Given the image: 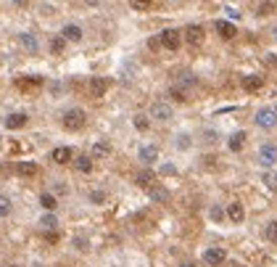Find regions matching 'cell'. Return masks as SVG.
I'll return each instance as SVG.
<instances>
[{
  "label": "cell",
  "instance_id": "obj_1",
  "mask_svg": "<svg viewBox=\"0 0 277 267\" xmlns=\"http://www.w3.org/2000/svg\"><path fill=\"white\" fill-rule=\"evenodd\" d=\"M85 122H87V114H85L82 109H69V111L64 114V127H66V130H72V132L82 130Z\"/></svg>",
  "mask_w": 277,
  "mask_h": 267
},
{
  "label": "cell",
  "instance_id": "obj_2",
  "mask_svg": "<svg viewBox=\"0 0 277 267\" xmlns=\"http://www.w3.org/2000/svg\"><path fill=\"white\" fill-rule=\"evenodd\" d=\"M180 42H182V32L175 29V27L164 29V32H161V37H158V45H164L167 51H177Z\"/></svg>",
  "mask_w": 277,
  "mask_h": 267
},
{
  "label": "cell",
  "instance_id": "obj_3",
  "mask_svg": "<svg viewBox=\"0 0 277 267\" xmlns=\"http://www.w3.org/2000/svg\"><path fill=\"white\" fill-rule=\"evenodd\" d=\"M172 117H175V109H172L169 103L156 101L153 106H151V119H156V122H169Z\"/></svg>",
  "mask_w": 277,
  "mask_h": 267
},
{
  "label": "cell",
  "instance_id": "obj_4",
  "mask_svg": "<svg viewBox=\"0 0 277 267\" xmlns=\"http://www.w3.org/2000/svg\"><path fill=\"white\" fill-rule=\"evenodd\" d=\"M253 122H256L261 130H272V127L277 124V114H274V109H259Z\"/></svg>",
  "mask_w": 277,
  "mask_h": 267
},
{
  "label": "cell",
  "instance_id": "obj_5",
  "mask_svg": "<svg viewBox=\"0 0 277 267\" xmlns=\"http://www.w3.org/2000/svg\"><path fill=\"white\" fill-rule=\"evenodd\" d=\"M227 259V251L222 246H211V249H206L203 251V262L209 264V267H216V264H222Z\"/></svg>",
  "mask_w": 277,
  "mask_h": 267
},
{
  "label": "cell",
  "instance_id": "obj_6",
  "mask_svg": "<svg viewBox=\"0 0 277 267\" xmlns=\"http://www.w3.org/2000/svg\"><path fill=\"white\" fill-rule=\"evenodd\" d=\"M87 90H90L92 98H103V96H106V90H108V79L106 77H90Z\"/></svg>",
  "mask_w": 277,
  "mask_h": 267
},
{
  "label": "cell",
  "instance_id": "obj_7",
  "mask_svg": "<svg viewBox=\"0 0 277 267\" xmlns=\"http://www.w3.org/2000/svg\"><path fill=\"white\" fill-rule=\"evenodd\" d=\"M182 37L188 40L190 45H201V42L206 40V32H203V27H201V24H190L188 29L182 32Z\"/></svg>",
  "mask_w": 277,
  "mask_h": 267
},
{
  "label": "cell",
  "instance_id": "obj_8",
  "mask_svg": "<svg viewBox=\"0 0 277 267\" xmlns=\"http://www.w3.org/2000/svg\"><path fill=\"white\" fill-rule=\"evenodd\" d=\"M274 161H277V146H272V143L261 146L259 148V164L261 167H272Z\"/></svg>",
  "mask_w": 277,
  "mask_h": 267
},
{
  "label": "cell",
  "instance_id": "obj_9",
  "mask_svg": "<svg viewBox=\"0 0 277 267\" xmlns=\"http://www.w3.org/2000/svg\"><path fill=\"white\" fill-rule=\"evenodd\" d=\"M148 199H151L153 204H167L169 201V191L161 188V185H151V188H148Z\"/></svg>",
  "mask_w": 277,
  "mask_h": 267
},
{
  "label": "cell",
  "instance_id": "obj_10",
  "mask_svg": "<svg viewBox=\"0 0 277 267\" xmlns=\"http://www.w3.org/2000/svg\"><path fill=\"white\" fill-rule=\"evenodd\" d=\"M61 37H64L66 42H79V40H82V27H77V24H66V27L61 29Z\"/></svg>",
  "mask_w": 277,
  "mask_h": 267
},
{
  "label": "cell",
  "instance_id": "obj_11",
  "mask_svg": "<svg viewBox=\"0 0 277 267\" xmlns=\"http://www.w3.org/2000/svg\"><path fill=\"white\" fill-rule=\"evenodd\" d=\"M214 29H216L219 37H225V40H233L235 34H238V32H235V27L230 24V21H225V19H219L216 24H214Z\"/></svg>",
  "mask_w": 277,
  "mask_h": 267
},
{
  "label": "cell",
  "instance_id": "obj_12",
  "mask_svg": "<svg viewBox=\"0 0 277 267\" xmlns=\"http://www.w3.org/2000/svg\"><path fill=\"white\" fill-rule=\"evenodd\" d=\"M106 156H111V146H108L106 141L92 143V148H90V159H106Z\"/></svg>",
  "mask_w": 277,
  "mask_h": 267
},
{
  "label": "cell",
  "instance_id": "obj_13",
  "mask_svg": "<svg viewBox=\"0 0 277 267\" xmlns=\"http://www.w3.org/2000/svg\"><path fill=\"white\" fill-rule=\"evenodd\" d=\"M227 217L233 219V223H243V219H246V209H243V204H240V201H233V204L227 206Z\"/></svg>",
  "mask_w": 277,
  "mask_h": 267
},
{
  "label": "cell",
  "instance_id": "obj_14",
  "mask_svg": "<svg viewBox=\"0 0 277 267\" xmlns=\"http://www.w3.org/2000/svg\"><path fill=\"white\" fill-rule=\"evenodd\" d=\"M261 85H264V77H259V74L243 77V90L246 93H256V90H261Z\"/></svg>",
  "mask_w": 277,
  "mask_h": 267
},
{
  "label": "cell",
  "instance_id": "obj_15",
  "mask_svg": "<svg viewBox=\"0 0 277 267\" xmlns=\"http://www.w3.org/2000/svg\"><path fill=\"white\" fill-rule=\"evenodd\" d=\"M27 114H8V117H6V127H8V130H21V127H24L27 124Z\"/></svg>",
  "mask_w": 277,
  "mask_h": 267
},
{
  "label": "cell",
  "instance_id": "obj_16",
  "mask_svg": "<svg viewBox=\"0 0 277 267\" xmlns=\"http://www.w3.org/2000/svg\"><path fill=\"white\" fill-rule=\"evenodd\" d=\"M53 161L56 164H69L72 161V148H66V146H59V148H53Z\"/></svg>",
  "mask_w": 277,
  "mask_h": 267
},
{
  "label": "cell",
  "instance_id": "obj_17",
  "mask_svg": "<svg viewBox=\"0 0 277 267\" xmlns=\"http://www.w3.org/2000/svg\"><path fill=\"white\" fill-rule=\"evenodd\" d=\"M16 172L21 177H32V175H37V164H34V161H19Z\"/></svg>",
  "mask_w": 277,
  "mask_h": 267
},
{
  "label": "cell",
  "instance_id": "obj_18",
  "mask_svg": "<svg viewBox=\"0 0 277 267\" xmlns=\"http://www.w3.org/2000/svg\"><path fill=\"white\" fill-rule=\"evenodd\" d=\"M19 40H21V45H24V48L29 51V53H37V37H34V34H29V32H24V34H19Z\"/></svg>",
  "mask_w": 277,
  "mask_h": 267
},
{
  "label": "cell",
  "instance_id": "obj_19",
  "mask_svg": "<svg viewBox=\"0 0 277 267\" xmlns=\"http://www.w3.org/2000/svg\"><path fill=\"white\" fill-rule=\"evenodd\" d=\"M137 185H143V188H151V185H153V180H156V175H153V172L151 169H143V172H137Z\"/></svg>",
  "mask_w": 277,
  "mask_h": 267
},
{
  "label": "cell",
  "instance_id": "obj_20",
  "mask_svg": "<svg viewBox=\"0 0 277 267\" xmlns=\"http://www.w3.org/2000/svg\"><path fill=\"white\" fill-rule=\"evenodd\" d=\"M246 138H248V135H246L243 130L235 132L233 138H230V143H227V146H230V151H240V148H243V143H246Z\"/></svg>",
  "mask_w": 277,
  "mask_h": 267
},
{
  "label": "cell",
  "instance_id": "obj_21",
  "mask_svg": "<svg viewBox=\"0 0 277 267\" xmlns=\"http://www.w3.org/2000/svg\"><path fill=\"white\" fill-rule=\"evenodd\" d=\"M156 159H158V148H156V146L140 148V161H156Z\"/></svg>",
  "mask_w": 277,
  "mask_h": 267
},
{
  "label": "cell",
  "instance_id": "obj_22",
  "mask_svg": "<svg viewBox=\"0 0 277 267\" xmlns=\"http://www.w3.org/2000/svg\"><path fill=\"white\" fill-rule=\"evenodd\" d=\"M74 167H77L79 172H85V175H87V172L92 169V159H90V156H77V161H74Z\"/></svg>",
  "mask_w": 277,
  "mask_h": 267
},
{
  "label": "cell",
  "instance_id": "obj_23",
  "mask_svg": "<svg viewBox=\"0 0 277 267\" xmlns=\"http://www.w3.org/2000/svg\"><path fill=\"white\" fill-rule=\"evenodd\" d=\"M40 204L48 209V212H53V209L59 206V201H56V196H53V193H42V196H40Z\"/></svg>",
  "mask_w": 277,
  "mask_h": 267
},
{
  "label": "cell",
  "instance_id": "obj_24",
  "mask_svg": "<svg viewBox=\"0 0 277 267\" xmlns=\"http://www.w3.org/2000/svg\"><path fill=\"white\" fill-rule=\"evenodd\" d=\"M64 48H66V40H64V37H53V40H50V53H53V56H61Z\"/></svg>",
  "mask_w": 277,
  "mask_h": 267
},
{
  "label": "cell",
  "instance_id": "obj_25",
  "mask_svg": "<svg viewBox=\"0 0 277 267\" xmlns=\"http://www.w3.org/2000/svg\"><path fill=\"white\" fill-rule=\"evenodd\" d=\"M132 124H135L137 130H140V132H145L148 127H151V122H148V117H145V114H135V119H132Z\"/></svg>",
  "mask_w": 277,
  "mask_h": 267
},
{
  "label": "cell",
  "instance_id": "obj_26",
  "mask_svg": "<svg viewBox=\"0 0 277 267\" xmlns=\"http://www.w3.org/2000/svg\"><path fill=\"white\" fill-rule=\"evenodd\" d=\"M40 225H42L45 230H50V233H53L56 225H59V219H56V214H45V217L40 219Z\"/></svg>",
  "mask_w": 277,
  "mask_h": 267
},
{
  "label": "cell",
  "instance_id": "obj_27",
  "mask_svg": "<svg viewBox=\"0 0 277 267\" xmlns=\"http://www.w3.org/2000/svg\"><path fill=\"white\" fill-rule=\"evenodd\" d=\"M264 185H267L269 191H277V172H264Z\"/></svg>",
  "mask_w": 277,
  "mask_h": 267
},
{
  "label": "cell",
  "instance_id": "obj_28",
  "mask_svg": "<svg viewBox=\"0 0 277 267\" xmlns=\"http://www.w3.org/2000/svg\"><path fill=\"white\" fill-rule=\"evenodd\" d=\"M264 236H267V241L277 243V219H272V223H267V230H264Z\"/></svg>",
  "mask_w": 277,
  "mask_h": 267
},
{
  "label": "cell",
  "instance_id": "obj_29",
  "mask_svg": "<svg viewBox=\"0 0 277 267\" xmlns=\"http://www.w3.org/2000/svg\"><path fill=\"white\" fill-rule=\"evenodd\" d=\"M256 11H259L261 16H269V14H274V11H277V3H259Z\"/></svg>",
  "mask_w": 277,
  "mask_h": 267
},
{
  "label": "cell",
  "instance_id": "obj_30",
  "mask_svg": "<svg viewBox=\"0 0 277 267\" xmlns=\"http://www.w3.org/2000/svg\"><path fill=\"white\" fill-rule=\"evenodd\" d=\"M8 214H11V199L0 196V217H8Z\"/></svg>",
  "mask_w": 277,
  "mask_h": 267
},
{
  "label": "cell",
  "instance_id": "obj_31",
  "mask_svg": "<svg viewBox=\"0 0 277 267\" xmlns=\"http://www.w3.org/2000/svg\"><path fill=\"white\" fill-rule=\"evenodd\" d=\"M172 98H175V101H180V103H185V101H188V93H182L180 87H175V85H172Z\"/></svg>",
  "mask_w": 277,
  "mask_h": 267
},
{
  "label": "cell",
  "instance_id": "obj_32",
  "mask_svg": "<svg viewBox=\"0 0 277 267\" xmlns=\"http://www.w3.org/2000/svg\"><path fill=\"white\" fill-rule=\"evenodd\" d=\"M209 217L214 219V223H219V219L225 217V209H222V206H211V212H209Z\"/></svg>",
  "mask_w": 277,
  "mask_h": 267
},
{
  "label": "cell",
  "instance_id": "obj_33",
  "mask_svg": "<svg viewBox=\"0 0 277 267\" xmlns=\"http://www.w3.org/2000/svg\"><path fill=\"white\" fill-rule=\"evenodd\" d=\"M177 148H182V151H185V148H190V135H185V132L177 135Z\"/></svg>",
  "mask_w": 277,
  "mask_h": 267
},
{
  "label": "cell",
  "instance_id": "obj_34",
  "mask_svg": "<svg viewBox=\"0 0 277 267\" xmlns=\"http://www.w3.org/2000/svg\"><path fill=\"white\" fill-rule=\"evenodd\" d=\"M90 201L92 204H103V201H106V193H103V191H92L90 193Z\"/></svg>",
  "mask_w": 277,
  "mask_h": 267
},
{
  "label": "cell",
  "instance_id": "obj_35",
  "mask_svg": "<svg viewBox=\"0 0 277 267\" xmlns=\"http://www.w3.org/2000/svg\"><path fill=\"white\" fill-rule=\"evenodd\" d=\"M130 8H132V11H148L151 6H148V3H143V0H132V3H130Z\"/></svg>",
  "mask_w": 277,
  "mask_h": 267
},
{
  "label": "cell",
  "instance_id": "obj_36",
  "mask_svg": "<svg viewBox=\"0 0 277 267\" xmlns=\"http://www.w3.org/2000/svg\"><path fill=\"white\" fill-rule=\"evenodd\" d=\"M74 246L85 251V249H87V241H85V238H74Z\"/></svg>",
  "mask_w": 277,
  "mask_h": 267
},
{
  "label": "cell",
  "instance_id": "obj_37",
  "mask_svg": "<svg viewBox=\"0 0 277 267\" xmlns=\"http://www.w3.org/2000/svg\"><path fill=\"white\" fill-rule=\"evenodd\" d=\"M45 238H48L50 243H56V241H59V233H48V236H45Z\"/></svg>",
  "mask_w": 277,
  "mask_h": 267
},
{
  "label": "cell",
  "instance_id": "obj_38",
  "mask_svg": "<svg viewBox=\"0 0 277 267\" xmlns=\"http://www.w3.org/2000/svg\"><path fill=\"white\" fill-rule=\"evenodd\" d=\"M274 40H277V27H274Z\"/></svg>",
  "mask_w": 277,
  "mask_h": 267
},
{
  "label": "cell",
  "instance_id": "obj_39",
  "mask_svg": "<svg viewBox=\"0 0 277 267\" xmlns=\"http://www.w3.org/2000/svg\"><path fill=\"white\" fill-rule=\"evenodd\" d=\"M11 267H16V264H11Z\"/></svg>",
  "mask_w": 277,
  "mask_h": 267
},
{
  "label": "cell",
  "instance_id": "obj_40",
  "mask_svg": "<svg viewBox=\"0 0 277 267\" xmlns=\"http://www.w3.org/2000/svg\"><path fill=\"white\" fill-rule=\"evenodd\" d=\"M274 114H277V109H274Z\"/></svg>",
  "mask_w": 277,
  "mask_h": 267
}]
</instances>
